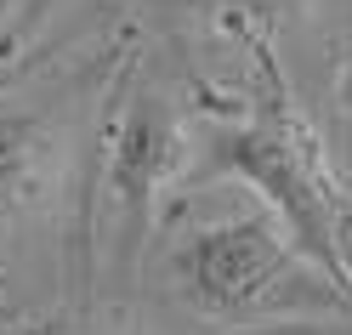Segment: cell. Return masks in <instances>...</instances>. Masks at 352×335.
<instances>
[{"mask_svg":"<svg viewBox=\"0 0 352 335\" xmlns=\"http://www.w3.org/2000/svg\"><path fill=\"white\" fill-rule=\"evenodd\" d=\"M170 284L205 318H250L307 296L301 250L267 210L188 228L170 244Z\"/></svg>","mask_w":352,"mask_h":335,"instance_id":"6da1fadb","label":"cell"},{"mask_svg":"<svg viewBox=\"0 0 352 335\" xmlns=\"http://www.w3.org/2000/svg\"><path fill=\"white\" fill-rule=\"evenodd\" d=\"M205 160L261 193L267 216L278 221L290 244L301 256H313L329 284L341 290V273H336V199H329L324 176L313 171V160L284 137L278 125H261V120H222L205 137Z\"/></svg>","mask_w":352,"mask_h":335,"instance_id":"7a4b0ae2","label":"cell"},{"mask_svg":"<svg viewBox=\"0 0 352 335\" xmlns=\"http://www.w3.org/2000/svg\"><path fill=\"white\" fill-rule=\"evenodd\" d=\"M182 148L188 131L176 120V108L153 91H137L120 114L114 148H108V193L125 216V233L137 239L153 216V199L165 193V182H176L182 171Z\"/></svg>","mask_w":352,"mask_h":335,"instance_id":"3957f363","label":"cell"},{"mask_svg":"<svg viewBox=\"0 0 352 335\" xmlns=\"http://www.w3.org/2000/svg\"><path fill=\"white\" fill-rule=\"evenodd\" d=\"M57 165V137L40 114L23 108H0V210L40 205Z\"/></svg>","mask_w":352,"mask_h":335,"instance_id":"277c9868","label":"cell"},{"mask_svg":"<svg viewBox=\"0 0 352 335\" xmlns=\"http://www.w3.org/2000/svg\"><path fill=\"white\" fill-rule=\"evenodd\" d=\"M336 273H341V296L352 290V210L336 205Z\"/></svg>","mask_w":352,"mask_h":335,"instance_id":"5b68a950","label":"cell"},{"mask_svg":"<svg viewBox=\"0 0 352 335\" xmlns=\"http://www.w3.org/2000/svg\"><path fill=\"white\" fill-rule=\"evenodd\" d=\"M222 6H233V12H250V17H273L284 0H222Z\"/></svg>","mask_w":352,"mask_h":335,"instance_id":"8992f818","label":"cell"},{"mask_svg":"<svg viewBox=\"0 0 352 335\" xmlns=\"http://www.w3.org/2000/svg\"><path fill=\"white\" fill-rule=\"evenodd\" d=\"M29 335H85V329H69V324H40V329H29Z\"/></svg>","mask_w":352,"mask_h":335,"instance_id":"52a82bcc","label":"cell"}]
</instances>
